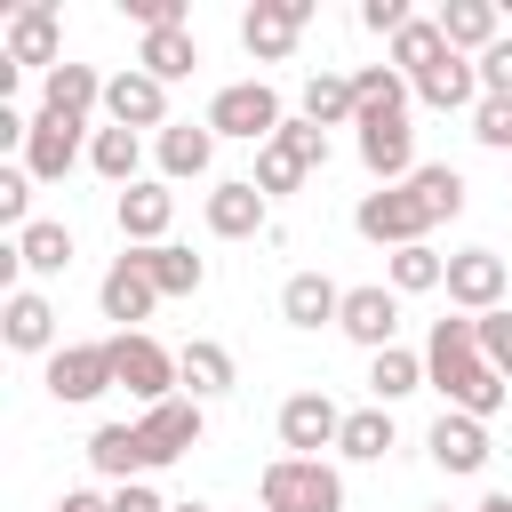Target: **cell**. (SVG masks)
<instances>
[{"label":"cell","mask_w":512,"mask_h":512,"mask_svg":"<svg viewBox=\"0 0 512 512\" xmlns=\"http://www.w3.org/2000/svg\"><path fill=\"white\" fill-rule=\"evenodd\" d=\"M464 208V176L448 168V160H432V168H416L408 184H384V192H368L360 208H352V232L360 240H376V248H416L432 224H448Z\"/></svg>","instance_id":"cell-1"},{"label":"cell","mask_w":512,"mask_h":512,"mask_svg":"<svg viewBox=\"0 0 512 512\" xmlns=\"http://www.w3.org/2000/svg\"><path fill=\"white\" fill-rule=\"evenodd\" d=\"M424 376L448 392V408L456 416H496L504 408V376L488 368V352H480V320H432V336H424Z\"/></svg>","instance_id":"cell-2"},{"label":"cell","mask_w":512,"mask_h":512,"mask_svg":"<svg viewBox=\"0 0 512 512\" xmlns=\"http://www.w3.org/2000/svg\"><path fill=\"white\" fill-rule=\"evenodd\" d=\"M264 512H344V480L320 456H272L264 464Z\"/></svg>","instance_id":"cell-3"},{"label":"cell","mask_w":512,"mask_h":512,"mask_svg":"<svg viewBox=\"0 0 512 512\" xmlns=\"http://www.w3.org/2000/svg\"><path fill=\"white\" fill-rule=\"evenodd\" d=\"M320 160H328V128H312V120L296 112V120H280V136L256 152V192H264V200H272V192H296Z\"/></svg>","instance_id":"cell-4"},{"label":"cell","mask_w":512,"mask_h":512,"mask_svg":"<svg viewBox=\"0 0 512 512\" xmlns=\"http://www.w3.org/2000/svg\"><path fill=\"white\" fill-rule=\"evenodd\" d=\"M112 384H128L144 408H160V400H176V352L168 344H152L144 328H128V336H112Z\"/></svg>","instance_id":"cell-5"},{"label":"cell","mask_w":512,"mask_h":512,"mask_svg":"<svg viewBox=\"0 0 512 512\" xmlns=\"http://www.w3.org/2000/svg\"><path fill=\"white\" fill-rule=\"evenodd\" d=\"M280 120H288V112H280V96H272L264 80H232V88H216V104H208V128H216V136H248L256 152L280 136Z\"/></svg>","instance_id":"cell-6"},{"label":"cell","mask_w":512,"mask_h":512,"mask_svg":"<svg viewBox=\"0 0 512 512\" xmlns=\"http://www.w3.org/2000/svg\"><path fill=\"white\" fill-rule=\"evenodd\" d=\"M352 128H360V168L376 184H408L416 176V128H408V112H360Z\"/></svg>","instance_id":"cell-7"},{"label":"cell","mask_w":512,"mask_h":512,"mask_svg":"<svg viewBox=\"0 0 512 512\" xmlns=\"http://www.w3.org/2000/svg\"><path fill=\"white\" fill-rule=\"evenodd\" d=\"M136 448H144V472L176 464L184 448H200V400H160L136 416Z\"/></svg>","instance_id":"cell-8"},{"label":"cell","mask_w":512,"mask_h":512,"mask_svg":"<svg viewBox=\"0 0 512 512\" xmlns=\"http://www.w3.org/2000/svg\"><path fill=\"white\" fill-rule=\"evenodd\" d=\"M304 24H312L304 0H256V8L240 16V48H248L256 64H280V56L304 40Z\"/></svg>","instance_id":"cell-9"},{"label":"cell","mask_w":512,"mask_h":512,"mask_svg":"<svg viewBox=\"0 0 512 512\" xmlns=\"http://www.w3.org/2000/svg\"><path fill=\"white\" fill-rule=\"evenodd\" d=\"M448 304H464V320L504 312V256L496 248H456L448 256Z\"/></svg>","instance_id":"cell-10"},{"label":"cell","mask_w":512,"mask_h":512,"mask_svg":"<svg viewBox=\"0 0 512 512\" xmlns=\"http://www.w3.org/2000/svg\"><path fill=\"white\" fill-rule=\"evenodd\" d=\"M48 392L56 400H96V392H112V336L104 344H56L48 352Z\"/></svg>","instance_id":"cell-11"},{"label":"cell","mask_w":512,"mask_h":512,"mask_svg":"<svg viewBox=\"0 0 512 512\" xmlns=\"http://www.w3.org/2000/svg\"><path fill=\"white\" fill-rule=\"evenodd\" d=\"M336 432H344V408L328 392H288L280 400V448L288 456H320V448H336Z\"/></svg>","instance_id":"cell-12"},{"label":"cell","mask_w":512,"mask_h":512,"mask_svg":"<svg viewBox=\"0 0 512 512\" xmlns=\"http://www.w3.org/2000/svg\"><path fill=\"white\" fill-rule=\"evenodd\" d=\"M56 48H64V32H56V8H48V0H24V8L8 16V40H0V56H8V64H32V72H56V64H64Z\"/></svg>","instance_id":"cell-13"},{"label":"cell","mask_w":512,"mask_h":512,"mask_svg":"<svg viewBox=\"0 0 512 512\" xmlns=\"http://www.w3.org/2000/svg\"><path fill=\"white\" fill-rule=\"evenodd\" d=\"M104 112H112V128H168V88L144 64H128L104 80Z\"/></svg>","instance_id":"cell-14"},{"label":"cell","mask_w":512,"mask_h":512,"mask_svg":"<svg viewBox=\"0 0 512 512\" xmlns=\"http://www.w3.org/2000/svg\"><path fill=\"white\" fill-rule=\"evenodd\" d=\"M336 328H344L352 344H368V352H392V328H400V296H392L384 280H368V288H344V312H336Z\"/></svg>","instance_id":"cell-15"},{"label":"cell","mask_w":512,"mask_h":512,"mask_svg":"<svg viewBox=\"0 0 512 512\" xmlns=\"http://www.w3.org/2000/svg\"><path fill=\"white\" fill-rule=\"evenodd\" d=\"M424 448H432V464H440V472H480V464H488V424H480V416L440 408V416H432V432H424Z\"/></svg>","instance_id":"cell-16"},{"label":"cell","mask_w":512,"mask_h":512,"mask_svg":"<svg viewBox=\"0 0 512 512\" xmlns=\"http://www.w3.org/2000/svg\"><path fill=\"white\" fill-rule=\"evenodd\" d=\"M72 160H80V120L40 112V120H32V136H24V176H32V184H56Z\"/></svg>","instance_id":"cell-17"},{"label":"cell","mask_w":512,"mask_h":512,"mask_svg":"<svg viewBox=\"0 0 512 512\" xmlns=\"http://www.w3.org/2000/svg\"><path fill=\"white\" fill-rule=\"evenodd\" d=\"M112 216H120V240L160 248V240H168V216H176V192H168V184H128V192L112 200Z\"/></svg>","instance_id":"cell-18"},{"label":"cell","mask_w":512,"mask_h":512,"mask_svg":"<svg viewBox=\"0 0 512 512\" xmlns=\"http://www.w3.org/2000/svg\"><path fill=\"white\" fill-rule=\"evenodd\" d=\"M208 232H216V240L272 232V224H264V192H256V176H224V184L208 192Z\"/></svg>","instance_id":"cell-19"},{"label":"cell","mask_w":512,"mask_h":512,"mask_svg":"<svg viewBox=\"0 0 512 512\" xmlns=\"http://www.w3.org/2000/svg\"><path fill=\"white\" fill-rule=\"evenodd\" d=\"M96 304H104V320H120V336H128V320H152V304H160V288H152V272H144V256H120V264L104 272V288H96Z\"/></svg>","instance_id":"cell-20"},{"label":"cell","mask_w":512,"mask_h":512,"mask_svg":"<svg viewBox=\"0 0 512 512\" xmlns=\"http://www.w3.org/2000/svg\"><path fill=\"white\" fill-rule=\"evenodd\" d=\"M104 104V80H96V64H56L48 80H40V112H56V120H80L88 128V112Z\"/></svg>","instance_id":"cell-21"},{"label":"cell","mask_w":512,"mask_h":512,"mask_svg":"<svg viewBox=\"0 0 512 512\" xmlns=\"http://www.w3.org/2000/svg\"><path fill=\"white\" fill-rule=\"evenodd\" d=\"M336 312H344V288L328 272H288V288H280V320L288 328H328Z\"/></svg>","instance_id":"cell-22"},{"label":"cell","mask_w":512,"mask_h":512,"mask_svg":"<svg viewBox=\"0 0 512 512\" xmlns=\"http://www.w3.org/2000/svg\"><path fill=\"white\" fill-rule=\"evenodd\" d=\"M0 336L16 352H56V304L40 288H8V312H0Z\"/></svg>","instance_id":"cell-23"},{"label":"cell","mask_w":512,"mask_h":512,"mask_svg":"<svg viewBox=\"0 0 512 512\" xmlns=\"http://www.w3.org/2000/svg\"><path fill=\"white\" fill-rule=\"evenodd\" d=\"M208 160H216V128H208V120H200V128H192V120H168V128H160V176H168V184L208 176Z\"/></svg>","instance_id":"cell-24"},{"label":"cell","mask_w":512,"mask_h":512,"mask_svg":"<svg viewBox=\"0 0 512 512\" xmlns=\"http://www.w3.org/2000/svg\"><path fill=\"white\" fill-rule=\"evenodd\" d=\"M408 88H416V96H424L432 112H456V104H480V64H464V56L448 48V56H440L432 72H416Z\"/></svg>","instance_id":"cell-25"},{"label":"cell","mask_w":512,"mask_h":512,"mask_svg":"<svg viewBox=\"0 0 512 512\" xmlns=\"http://www.w3.org/2000/svg\"><path fill=\"white\" fill-rule=\"evenodd\" d=\"M176 376L192 384V400H216V392H232V384H240L232 352H224V344H208V336H192V344L176 352Z\"/></svg>","instance_id":"cell-26"},{"label":"cell","mask_w":512,"mask_h":512,"mask_svg":"<svg viewBox=\"0 0 512 512\" xmlns=\"http://www.w3.org/2000/svg\"><path fill=\"white\" fill-rule=\"evenodd\" d=\"M440 40H448L456 56H464V48L488 56V48H496V0H448V8H440Z\"/></svg>","instance_id":"cell-27"},{"label":"cell","mask_w":512,"mask_h":512,"mask_svg":"<svg viewBox=\"0 0 512 512\" xmlns=\"http://www.w3.org/2000/svg\"><path fill=\"white\" fill-rule=\"evenodd\" d=\"M440 56H448V40H440V16H408V24L392 32V72H400V80L432 72Z\"/></svg>","instance_id":"cell-28"},{"label":"cell","mask_w":512,"mask_h":512,"mask_svg":"<svg viewBox=\"0 0 512 512\" xmlns=\"http://www.w3.org/2000/svg\"><path fill=\"white\" fill-rule=\"evenodd\" d=\"M136 64H144V72H152V80L168 88V80H184V72L200 64V40H192L184 24H168V32H144V48H136Z\"/></svg>","instance_id":"cell-29"},{"label":"cell","mask_w":512,"mask_h":512,"mask_svg":"<svg viewBox=\"0 0 512 512\" xmlns=\"http://www.w3.org/2000/svg\"><path fill=\"white\" fill-rule=\"evenodd\" d=\"M304 120H312V128H344V120H360L352 72H312V80H304Z\"/></svg>","instance_id":"cell-30"},{"label":"cell","mask_w":512,"mask_h":512,"mask_svg":"<svg viewBox=\"0 0 512 512\" xmlns=\"http://www.w3.org/2000/svg\"><path fill=\"white\" fill-rule=\"evenodd\" d=\"M64 264H72V232H64V224H24V232H16V272L56 280Z\"/></svg>","instance_id":"cell-31"},{"label":"cell","mask_w":512,"mask_h":512,"mask_svg":"<svg viewBox=\"0 0 512 512\" xmlns=\"http://www.w3.org/2000/svg\"><path fill=\"white\" fill-rule=\"evenodd\" d=\"M416 384H432V376H424V352H408V344L368 352V392H376V408H384V400H408Z\"/></svg>","instance_id":"cell-32"},{"label":"cell","mask_w":512,"mask_h":512,"mask_svg":"<svg viewBox=\"0 0 512 512\" xmlns=\"http://www.w3.org/2000/svg\"><path fill=\"white\" fill-rule=\"evenodd\" d=\"M88 464H96L104 480H120V488H128V480L144 472V448H136V424H96V432H88Z\"/></svg>","instance_id":"cell-33"},{"label":"cell","mask_w":512,"mask_h":512,"mask_svg":"<svg viewBox=\"0 0 512 512\" xmlns=\"http://www.w3.org/2000/svg\"><path fill=\"white\" fill-rule=\"evenodd\" d=\"M136 160H144V144H136V128H96L88 136V168L104 176V184H136Z\"/></svg>","instance_id":"cell-34"},{"label":"cell","mask_w":512,"mask_h":512,"mask_svg":"<svg viewBox=\"0 0 512 512\" xmlns=\"http://www.w3.org/2000/svg\"><path fill=\"white\" fill-rule=\"evenodd\" d=\"M144 256V272H152V288L160 296H192L200 280H208V264L192 256V248H176V240H160V248H136Z\"/></svg>","instance_id":"cell-35"},{"label":"cell","mask_w":512,"mask_h":512,"mask_svg":"<svg viewBox=\"0 0 512 512\" xmlns=\"http://www.w3.org/2000/svg\"><path fill=\"white\" fill-rule=\"evenodd\" d=\"M424 288H448V256H432V240L392 248V296H424Z\"/></svg>","instance_id":"cell-36"},{"label":"cell","mask_w":512,"mask_h":512,"mask_svg":"<svg viewBox=\"0 0 512 512\" xmlns=\"http://www.w3.org/2000/svg\"><path fill=\"white\" fill-rule=\"evenodd\" d=\"M336 448H344L352 464H376V456L392 448V408H352L344 432H336Z\"/></svg>","instance_id":"cell-37"},{"label":"cell","mask_w":512,"mask_h":512,"mask_svg":"<svg viewBox=\"0 0 512 512\" xmlns=\"http://www.w3.org/2000/svg\"><path fill=\"white\" fill-rule=\"evenodd\" d=\"M352 96H360V112H408V80L392 72V64H368V72H352Z\"/></svg>","instance_id":"cell-38"},{"label":"cell","mask_w":512,"mask_h":512,"mask_svg":"<svg viewBox=\"0 0 512 512\" xmlns=\"http://www.w3.org/2000/svg\"><path fill=\"white\" fill-rule=\"evenodd\" d=\"M472 136H480L488 152H512V96H480V104H472Z\"/></svg>","instance_id":"cell-39"},{"label":"cell","mask_w":512,"mask_h":512,"mask_svg":"<svg viewBox=\"0 0 512 512\" xmlns=\"http://www.w3.org/2000/svg\"><path fill=\"white\" fill-rule=\"evenodd\" d=\"M480 352H488V368L512 384V312H480Z\"/></svg>","instance_id":"cell-40"},{"label":"cell","mask_w":512,"mask_h":512,"mask_svg":"<svg viewBox=\"0 0 512 512\" xmlns=\"http://www.w3.org/2000/svg\"><path fill=\"white\" fill-rule=\"evenodd\" d=\"M24 208H32V176L24 168H0V224L24 232Z\"/></svg>","instance_id":"cell-41"},{"label":"cell","mask_w":512,"mask_h":512,"mask_svg":"<svg viewBox=\"0 0 512 512\" xmlns=\"http://www.w3.org/2000/svg\"><path fill=\"white\" fill-rule=\"evenodd\" d=\"M480 96H512V40H496L480 56Z\"/></svg>","instance_id":"cell-42"},{"label":"cell","mask_w":512,"mask_h":512,"mask_svg":"<svg viewBox=\"0 0 512 512\" xmlns=\"http://www.w3.org/2000/svg\"><path fill=\"white\" fill-rule=\"evenodd\" d=\"M360 24L368 32H400L408 24V0H360Z\"/></svg>","instance_id":"cell-43"},{"label":"cell","mask_w":512,"mask_h":512,"mask_svg":"<svg viewBox=\"0 0 512 512\" xmlns=\"http://www.w3.org/2000/svg\"><path fill=\"white\" fill-rule=\"evenodd\" d=\"M112 512H168V504H160L144 480H128V488H112Z\"/></svg>","instance_id":"cell-44"},{"label":"cell","mask_w":512,"mask_h":512,"mask_svg":"<svg viewBox=\"0 0 512 512\" xmlns=\"http://www.w3.org/2000/svg\"><path fill=\"white\" fill-rule=\"evenodd\" d=\"M480 512H512V496H480Z\"/></svg>","instance_id":"cell-45"},{"label":"cell","mask_w":512,"mask_h":512,"mask_svg":"<svg viewBox=\"0 0 512 512\" xmlns=\"http://www.w3.org/2000/svg\"><path fill=\"white\" fill-rule=\"evenodd\" d=\"M168 512H208V504H168Z\"/></svg>","instance_id":"cell-46"},{"label":"cell","mask_w":512,"mask_h":512,"mask_svg":"<svg viewBox=\"0 0 512 512\" xmlns=\"http://www.w3.org/2000/svg\"><path fill=\"white\" fill-rule=\"evenodd\" d=\"M440 512H448V504H440Z\"/></svg>","instance_id":"cell-47"}]
</instances>
